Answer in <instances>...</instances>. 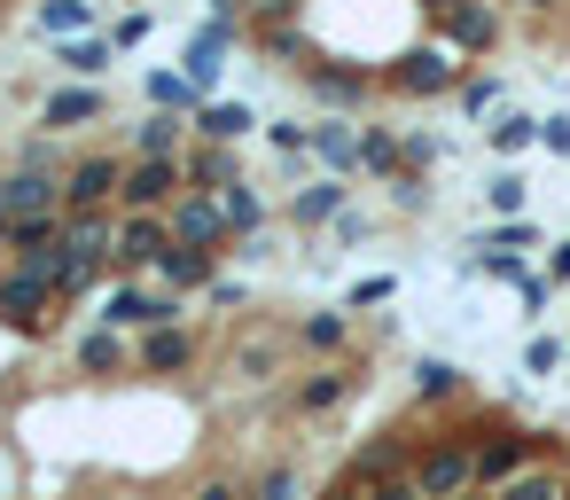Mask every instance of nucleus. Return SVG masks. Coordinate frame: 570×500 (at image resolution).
<instances>
[{
	"instance_id": "f257e3e1",
	"label": "nucleus",
	"mask_w": 570,
	"mask_h": 500,
	"mask_svg": "<svg viewBox=\"0 0 570 500\" xmlns=\"http://www.w3.org/2000/svg\"><path fill=\"white\" fill-rule=\"evenodd\" d=\"M461 438L476 445V492H500V484L531 477L539 461H554V438H547V430H523V422H508V414H492V406H469Z\"/></svg>"
},
{
	"instance_id": "f03ea898",
	"label": "nucleus",
	"mask_w": 570,
	"mask_h": 500,
	"mask_svg": "<svg viewBox=\"0 0 570 500\" xmlns=\"http://www.w3.org/2000/svg\"><path fill=\"white\" fill-rule=\"evenodd\" d=\"M406 484H414L422 500H461V492H476V445H469L461 430H438V438H422V453H414Z\"/></svg>"
},
{
	"instance_id": "7ed1b4c3",
	"label": "nucleus",
	"mask_w": 570,
	"mask_h": 500,
	"mask_svg": "<svg viewBox=\"0 0 570 500\" xmlns=\"http://www.w3.org/2000/svg\"><path fill=\"white\" fill-rule=\"evenodd\" d=\"M461 56L445 48V40H430V48H406V56H391L383 63V95H406V102H430V95H461Z\"/></svg>"
},
{
	"instance_id": "20e7f679",
	"label": "nucleus",
	"mask_w": 570,
	"mask_h": 500,
	"mask_svg": "<svg viewBox=\"0 0 570 500\" xmlns=\"http://www.w3.org/2000/svg\"><path fill=\"white\" fill-rule=\"evenodd\" d=\"M56 313H63V297H56L48 266H0V321L17 336H48Z\"/></svg>"
},
{
	"instance_id": "39448f33",
	"label": "nucleus",
	"mask_w": 570,
	"mask_h": 500,
	"mask_svg": "<svg viewBox=\"0 0 570 500\" xmlns=\"http://www.w3.org/2000/svg\"><path fill=\"white\" fill-rule=\"evenodd\" d=\"M297 87H305V95H313L321 110H367L383 79H375L367 63H344V56H321V63H305V71H297Z\"/></svg>"
},
{
	"instance_id": "423d86ee",
	"label": "nucleus",
	"mask_w": 570,
	"mask_h": 500,
	"mask_svg": "<svg viewBox=\"0 0 570 500\" xmlns=\"http://www.w3.org/2000/svg\"><path fill=\"white\" fill-rule=\"evenodd\" d=\"M165 251H173V227H165V212H126V219H118L110 274H118V282H141V274H157V266H165Z\"/></svg>"
},
{
	"instance_id": "0eeeda50",
	"label": "nucleus",
	"mask_w": 570,
	"mask_h": 500,
	"mask_svg": "<svg viewBox=\"0 0 570 500\" xmlns=\"http://www.w3.org/2000/svg\"><path fill=\"white\" fill-rule=\"evenodd\" d=\"M180 196H188V180H180V157H126L118 212H173Z\"/></svg>"
},
{
	"instance_id": "6e6552de",
	"label": "nucleus",
	"mask_w": 570,
	"mask_h": 500,
	"mask_svg": "<svg viewBox=\"0 0 570 500\" xmlns=\"http://www.w3.org/2000/svg\"><path fill=\"white\" fill-rule=\"evenodd\" d=\"M118 188H126V157H79L71 173H63V212H110L118 204Z\"/></svg>"
},
{
	"instance_id": "1a4fd4ad",
	"label": "nucleus",
	"mask_w": 570,
	"mask_h": 500,
	"mask_svg": "<svg viewBox=\"0 0 570 500\" xmlns=\"http://www.w3.org/2000/svg\"><path fill=\"white\" fill-rule=\"evenodd\" d=\"M165 227H173V243H188V251H227V243H235L219 196H180V204L165 212Z\"/></svg>"
},
{
	"instance_id": "9d476101",
	"label": "nucleus",
	"mask_w": 570,
	"mask_h": 500,
	"mask_svg": "<svg viewBox=\"0 0 570 500\" xmlns=\"http://www.w3.org/2000/svg\"><path fill=\"white\" fill-rule=\"evenodd\" d=\"M438 40L453 56H484V48H500V9H492V0H461V9L438 17Z\"/></svg>"
},
{
	"instance_id": "9b49d317",
	"label": "nucleus",
	"mask_w": 570,
	"mask_h": 500,
	"mask_svg": "<svg viewBox=\"0 0 570 500\" xmlns=\"http://www.w3.org/2000/svg\"><path fill=\"white\" fill-rule=\"evenodd\" d=\"M180 367H196V329H141V344H134V375H180Z\"/></svg>"
},
{
	"instance_id": "f8f14e48",
	"label": "nucleus",
	"mask_w": 570,
	"mask_h": 500,
	"mask_svg": "<svg viewBox=\"0 0 570 500\" xmlns=\"http://www.w3.org/2000/svg\"><path fill=\"white\" fill-rule=\"evenodd\" d=\"M180 180H188V196H219L227 180H243V165H235L227 141H188L180 149Z\"/></svg>"
},
{
	"instance_id": "ddd939ff",
	"label": "nucleus",
	"mask_w": 570,
	"mask_h": 500,
	"mask_svg": "<svg viewBox=\"0 0 570 500\" xmlns=\"http://www.w3.org/2000/svg\"><path fill=\"white\" fill-rule=\"evenodd\" d=\"M344 212H352V188H344V180H305V188L289 196V227H297V235H321V227H336Z\"/></svg>"
},
{
	"instance_id": "4468645a",
	"label": "nucleus",
	"mask_w": 570,
	"mask_h": 500,
	"mask_svg": "<svg viewBox=\"0 0 570 500\" xmlns=\"http://www.w3.org/2000/svg\"><path fill=\"white\" fill-rule=\"evenodd\" d=\"M9 266H48L63 251V212H40V219H9Z\"/></svg>"
},
{
	"instance_id": "2eb2a0df",
	"label": "nucleus",
	"mask_w": 570,
	"mask_h": 500,
	"mask_svg": "<svg viewBox=\"0 0 570 500\" xmlns=\"http://www.w3.org/2000/svg\"><path fill=\"white\" fill-rule=\"evenodd\" d=\"M352 391H360L352 367H305V375L289 383V406H297V414H336Z\"/></svg>"
},
{
	"instance_id": "dca6fc26",
	"label": "nucleus",
	"mask_w": 570,
	"mask_h": 500,
	"mask_svg": "<svg viewBox=\"0 0 570 500\" xmlns=\"http://www.w3.org/2000/svg\"><path fill=\"white\" fill-rule=\"evenodd\" d=\"M0 212H9V219L63 212V180H56V173H9V180H0Z\"/></svg>"
},
{
	"instance_id": "f3484780",
	"label": "nucleus",
	"mask_w": 570,
	"mask_h": 500,
	"mask_svg": "<svg viewBox=\"0 0 570 500\" xmlns=\"http://www.w3.org/2000/svg\"><path fill=\"white\" fill-rule=\"evenodd\" d=\"M102 110H110V95H102V87H56V95H48V110H40V126H48V134H79V126H95Z\"/></svg>"
},
{
	"instance_id": "a211bd4d",
	"label": "nucleus",
	"mask_w": 570,
	"mask_h": 500,
	"mask_svg": "<svg viewBox=\"0 0 570 500\" xmlns=\"http://www.w3.org/2000/svg\"><path fill=\"white\" fill-rule=\"evenodd\" d=\"M219 212H227V235H235V243H258L266 219H274V204L258 196V180H227V188H219Z\"/></svg>"
},
{
	"instance_id": "6ab92c4d",
	"label": "nucleus",
	"mask_w": 570,
	"mask_h": 500,
	"mask_svg": "<svg viewBox=\"0 0 570 500\" xmlns=\"http://www.w3.org/2000/svg\"><path fill=\"white\" fill-rule=\"evenodd\" d=\"M71 367H79V375H134V344H126L118 329H87V336L71 344Z\"/></svg>"
},
{
	"instance_id": "aec40b11",
	"label": "nucleus",
	"mask_w": 570,
	"mask_h": 500,
	"mask_svg": "<svg viewBox=\"0 0 570 500\" xmlns=\"http://www.w3.org/2000/svg\"><path fill=\"white\" fill-rule=\"evenodd\" d=\"M250 134H266V118H258L250 102H204V110H196V141H227V149H235V141H250Z\"/></svg>"
},
{
	"instance_id": "412c9836",
	"label": "nucleus",
	"mask_w": 570,
	"mask_h": 500,
	"mask_svg": "<svg viewBox=\"0 0 570 500\" xmlns=\"http://www.w3.org/2000/svg\"><path fill=\"white\" fill-rule=\"evenodd\" d=\"M188 141H196V118H173V110H149V118L134 126V141H126V149H134V157H180Z\"/></svg>"
},
{
	"instance_id": "4be33fe9",
	"label": "nucleus",
	"mask_w": 570,
	"mask_h": 500,
	"mask_svg": "<svg viewBox=\"0 0 570 500\" xmlns=\"http://www.w3.org/2000/svg\"><path fill=\"white\" fill-rule=\"evenodd\" d=\"M219 258H227V251H188V243H173L165 266H157V282H165L173 297H180V290H212V282H219Z\"/></svg>"
},
{
	"instance_id": "5701e85b",
	"label": "nucleus",
	"mask_w": 570,
	"mask_h": 500,
	"mask_svg": "<svg viewBox=\"0 0 570 500\" xmlns=\"http://www.w3.org/2000/svg\"><path fill=\"white\" fill-rule=\"evenodd\" d=\"M289 336H297V352L344 360V352H352V313H344V305H328V313H305V321H297Z\"/></svg>"
},
{
	"instance_id": "b1692460",
	"label": "nucleus",
	"mask_w": 570,
	"mask_h": 500,
	"mask_svg": "<svg viewBox=\"0 0 570 500\" xmlns=\"http://www.w3.org/2000/svg\"><path fill=\"white\" fill-rule=\"evenodd\" d=\"M360 173H375L383 188H399L406 180V141L391 126H360Z\"/></svg>"
},
{
	"instance_id": "393cba45",
	"label": "nucleus",
	"mask_w": 570,
	"mask_h": 500,
	"mask_svg": "<svg viewBox=\"0 0 570 500\" xmlns=\"http://www.w3.org/2000/svg\"><path fill=\"white\" fill-rule=\"evenodd\" d=\"M141 95H149V110H173V118H196V110L212 102L188 71H149V87H141Z\"/></svg>"
},
{
	"instance_id": "a878e982",
	"label": "nucleus",
	"mask_w": 570,
	"mask_h": 500,
	"mask_svg": "<svg viewBox=\"0 0 570 500\" xmlns=\"http://www.w3.org/2000/svg\"><path fill=\"white\" fill-rule=\"evenodd\" d=\"M414 399H422V406H453V399H469V375L430 352V360H414Z\"/></svg>"
},
{
	"instance_id": "bb28decb",
	"label": "nucleus",
	"mask_w": 570,
	"mask_h": 500,
	"mask_svg": "<svg viewBox=\"0 0 570 500\" xmlns=\"http://www.w3.org/2000/svg\"><path fill=\"white\" fill-rule=\"evenodd\" d=\"M484 149H492V157H523V149H539V118H531V110H500V118L484 126Z\"/></svg>"
},
{
	"instance_id": "cd10ccee",
	"label": "nucleus",
	"mask_w": 570,
	"mask_h": 500,
	"mask_svg": "<svg viewBox=\"0 0 570 500\" xmlns=\"http://www.w3.org/2000/svg\"><path fill=\"white\" fill-rule=\"evenodd\" d=\"M313 157L328 165V180L360 173V126H313Z\"/></svg>"
},
{
	"instance_id": "c85d7f7f",
	"label": "nucleus",
	"mask_w": 570,
	"mask_h": 500,
	"mask_svg": "<svg viewBox=\"0 0 570 500\" xmlns=\"http://www.w3.org/2000/svg\"><path fill=\"white\" fill-rule=\"evenodd\" d=\"M110 56H118L110 40H63V48H56V63H63L71 79H102V71H110Z\"/></svg>"
},
{
	"instance_id": "c756f323",
	"label": "nucleus",
	"mask_w": 570,
	"mask_h": 500,
	"mask_svg": "<svg viewBox=\"0 0 570 500\" xmlns=\"http://www.w3.org/2000/svg\"><path fill=\"white\" fill-rule=\"evenodd\" d=\"M87 24H95L87 0H40V32H56V40H87Z\"/></svg>"
},
{
	"instance_id": "7c9ffc66",
	"label": "nucleus",
	"mask_w": 570,
	"mask_h": 500,
	"mask_svg": "<svg viewBox=\"0 0 570 500\" xmlns=\"http://www.w3.org/2000/svg\"><path fill=\"white\" fill-rule=\"evenodd\" d=\"M461 110H469V118H500V110H508V87H500L492 71H476V79H461Z\"/></svg>"
},
{
	"instance_id": "2f4dec72",
	"label": "nucleus",
	"mask_w": 570,
	"mask_h": 500,
	"mask_svg": "<svg viewBox=\"0 0 570 500\" xmlns=\"http://www.w3.org/2000/svg\"><path fill=\"white\" fill-rule=\"evenodd\" d=\"M484 204H492L500 219H523V204H531V180H523V173H492V188H484Z\"/></svg>"
},
{
	"instance_id": "473e14b6",
	"label": "nucleus",
	"mask_w": 570,
	"mask_h": 500,
	"mask_svg": "<svg viewBox=\"0 0 570 500\" xmlns=\"http://www.w3.org/2000/svg\"><path fill=\"white\" fill-rule=\"evenodd\" d=\"M289 344H297V336H258V344H243V360H235V367H243L250 383H266V375L282 367V352H289Z\"/></svg>"
},
{
	"instance_id": "72a5a7b5",
	"label": "nucleus",
	"mask_w": 570,
	"mask_h": 500,
	"mask_svg": "<svg viewBox=\"0 0 570 500\" xmlns=\"http://www.w3.org/2000/svg\"><path fill=\"white\" fill-rule=\"evenodd\" d=\"M476 251H515L523 258V251H539V227L531 219H500L492 235H476Z\"/></svg>"
},
{
	"instance_id": "f704fd0d",
	"label": "nucleus",
	"mask_w": 570,
	"mask_h": 500,
	"mask_svg": "<svg viewBox=\"0 0 570 500\" xmlns=\"http://www.w3.org/2000/svg\"><path fill=\"white\" fill-rule=\"evenodd\" d=\"M399 141H406V180H422L430 165H445V141L438 134H399Z\"/></svg>"
},
{
	"instance_id": "c9c22d12",
	"label": "nucleus",
	"mask_w": 570,
	"mask_h": 500,
	"mask_svg": "<svg viewBox=\"0 0 570 500\" xmlns=\"http://www.w3.org/2000/svg\"><path fill=\"white\" fill-rule=\"evenodd\" d=\"M391 290H399L391 274H367V282H352V290H344V313H375V305H391Z\"/></svg>"
},
{
	"instance_id": "e433bc0d",
	"label": "nucleus",
	"mask_w": 570,
	"mask_h": 500,
	"mask_svg": "<svg viewBox=\"0 0 570 500\" xmlns=\"http://www.w3.org/2000/svg\"><path fill=\"white\" fill-rule=\"evenodd\" d=\"M266 141H274L282 157H313V126H297V118H274V126H266Z\"/></svg>"
},
{
	"instance_id": "4c0bfd02",
	"label": "nucleus",
	"mask_w": 570,
	"mask_h": 500,
	"mask_svg": "<svg viewBox=\"0 0 570 500\" xmlns=\"http://www.w3.org/2000/svg\"><path fill=\"white\" fill-rule=\"evenodd\" d=\"M562 360H570V344H562V336H531V344H523V367H531V375H554Z\"/></svg>"
},
{
	"instance_id": "58836bf2",
	"label": "nucleus",
	"mask_w": 570,
	"mask_h": 500,
	"mask_svg": "<svg viewBox=\"0 0 570 500\" xmlns=\"http://www.w3.org/2000/svg\"><path fill=\"white\" fill-rule=\"evenodd\" d=\"M250 500H297V469H289V461H274V469H258V484H250Z\"/></svg>"
},
{
	"instance_id": "ea45409f",
	"label": "nucleus",
	"mask_w": 570,
	"mask_h": 500,
	"mask_svg": "<svg viewBox=\"0 0 570 500\" xmlns=\"http://www.w3.org/2000/svg\"><path fill=\"white\" fill-rule=\"evenodd\" d=\"M539 282L547 290H570V235L562 243H539Z\"/></svg>"
},
{
	"instance_id": "a19ab883",
	"label": "nucleus",
	"mask_w": 570,
	"mask_h": 500,
	"mask_svg": "<svg viewBox=\"0 0 570 500\" xmlns=\"http://www.w3.org/2000/svg\"><path fill=\"white\" fill-rule=\"evenodd\" d=\"M149 24H157L149 9H134V17H118V24H110V48H141V40H149Z\"/></svg>"
},
{
	"instance_id": "79ce46f5",
	"label": "nucleus",
	"mask_w": 570,
	"mask_h": 500,
	"mask_svg": "<svg viewBox=\"0 0 570 500\" xmlns=\"http://www.w3.org/2000/svg\"><path fill=\"white\" fill-rule=\"evenodd\" d=\"M539 149L570 165V118H562V110H554V118H539Z\"/></svg>"
},
{
	"instance_id": "37998d69",
	"label": "nucleus",
	"mask_w": 570,
	"mask_h": 500,
	"mask_svg": "<svg viewBox=\"0 0 570 500\" xmlns=\"http://www.w3.org/2000/svg\"><path fill=\"white\" fill-rule=\"evenodd\" d=\"M188 500H250V484H235V477H204Z\"/></svg>"
},
{
	"instance_id": "c03bdc74",
	"label": "nucleus",
	"mask_w": 570,
	"mask_h": 500,
	"mask_svg": "<svg viewBox=\"0 0 570 500\" xmlns=\"http://www.w3.org/2000/svg\"><path fill=\"white\" fill-rule=\"evenodd\" d=\"M204 297H212V305H219V313H235V305H243V297H250V290H243V282H227V274H219V282H212V290H204Z\"/></svg>"
},
{
	"instance_id": "a18cd8bd",
	"label": "nucleus",
	"mask_w": 570,
	"mask_h": 500,
	"mask_svg": "<svg viewBox=\"0 0 570 500\" xmlns=\"http://www.w3.org/2000/svg\"><path fill=\"white\" fill-rule=\"evenodd\" d=\"M422 9H430V24H438V17H445V9H461V0H422Z\"/></svg>"
},
{
	"instance_id": "49530a36",
	"label": "nucleus",
	"mask_w": 570,
	"mask_h": 500,
	"mask_svg": "<svg viewBox=\"0 0 570 500\" xmlns=\"http://www.w3.org/2000/svg\"><path fill=\"white\" fill-rule=\"evenodd\" d=\"M523 9H531V17H547V9H562V0H523Z\"/></svg>"
},
{
	"instance_id": "de8ad7c7",
	"label": "nucleus",
	"mask_w": 570,
	"mask_h": 500,
	"mask_svg": "<svg viewBox=\"0 0 570 500\" xmlns=\"http://www.w3.org/2000/svg\"><path fill=\"white\" fill-rule=\"evenodd\" d=\"M0 243H9V212H0Z\"/></svg>"
},
{
	"instance_id": "09e8293b",
	"label": "nucleus",
	"mask_w": 570,
	"mask_h": 500,
	"mask_svg": "<svg viewBox=\"0 0 570 500\" xmlns=\"http://www.w3.org/2000/svg\"><path fill=\"white\" fill-rule=\"evenodd\" d=\"M461 500H484V492H461Z\"/></svg>"
}]
</instances>
